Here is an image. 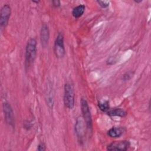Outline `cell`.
<instances>
[{
    "label": "cell",
    "instance_id": "11",
    "mask_svg": "<svg viewBox=\"0 0 151 151\" xmlns=\"http://www.w3.org/2000/svg\"><path fill=\"white\" fill-rule=\"evenodd\" d=\"M107 113L109 116L111 117L117 116L120 117H124L127 115V112L121 108H113L111 109H109L107 111Z\"/></svg>",
    "mask_w": 151,
    "mask_h": 151
},
{
    "label": "cell",
    "instance_id": "19",
    "mask_svg": "<svg viewBox=\"0 0 151 151\" xmlns=\"http://www.w3.org/2000/svg\"><path fill=\"white\" fill-rule=\"evenodd\" d=\"M142 1H143L142 0H140V1H136V0H134V2H136V3H137V4L140 3V2H142Z\"/></svg>",
    "mask_w": 151,
    "mask_h": 151
},
{
    "label": "cell",
    "instance_id": "8",
    "mask_svg": "<svg viewBox=\"0 0 151 151\" xmlns=\"http://www.w3.org/2000/svg\"><path fill=\"white\" fill-rule=\"evenodd\" d=\"M130 146V143L129 140H119V141H113L110 144L107 146V150H121L126 151L127 150Z\"/></svg>",
    "mask_w": 151,
    "mask_h": 151
},
{
    "label": "cell",
    "instance_id": "12",
    "mask_svg": "<svg viewBox=\"0 0 151 151\" xmlns=\"http://www.w3.org/2000/svg\"><path fill=\"white\" fill-rule=\"evenodd\" d=\"M86 9V6L83 4L78 5L74 7L72 11V15L75 18H80L84 14Z\"/></svg>",
    "mask_w": 151,
    "mask_h": 151
},
{
    "label": "cell",
    "instance_id": "10",
    "mask_svg": "<svg viewBox=\"0 0 151 151\" xmlns=\"http://www.w3.org/2000/svg\"><path fill=\"white\" fill-rule=\"evenodd\" d=\"M126 131L124 127H113L107 132V135L112 138L119 137Z\"/></svg>",
    "mask_w": 151,
    "mask_h": 151
},
{
    "label": "cell",
    "instance_id": "17",
    "mask_svg": "<svg viewBox=\"0 0 151 151\" xmlns=\"http://www.w3.org/2000/svg\"><path fill=\"white\" fill-rule=\"evenodd\" d=\"M37 150L38 151H44L46 150V147L44 143H40L38 146H37Z\"/></svg>",
    "mask_w": 151,
    "mask_h": 151
},
{
    "label": "cell",
    "instance_id": "3",
    "mask_svg": "<svg viewBox=\"0 0 151 151\" xmlns=\"http://www.w3.org/2000/svg\"><path fill=\"white\" fill-rule=\"evenodd\" d=\"M80 103H81V110L83 114V117L84 118V120L86 122L87 129L90 133H91L92 129H93L92 118H91V114L88 102L86 100V99L81 98Z\"/></svg>",
    "mask_w": 151,
    "mask_h": 151
},
{
    "label": "cell",
    "instance_id": "18",
    "mask_svg": "<svg viewBox=\"0 0 151 151\" xmlns=\"http://www.w3.org/2000/svg\"><path fill=\"white\" fill-rule=\"evenodd\" d=\"M52 6L55 8H58V7L60 6V5H61V2L58 0L52 1Z\"/></svg>",
    "mask_w": 151,
    "mask_h": 151
},
{
    "label": "cell",
    "instance_id": "5",
    "mask_svg": "<svg viewBox=\"0 0 151 151\" xmlns=\"http://www.w3.org/2000/svg\"><path fill=\"white\" fill-rule=\"evenodd\" d=\"M87 129V126L85 120L83 116H78L76 121L74 130L80 143H82L83 140L86 135V130Z\"/></svg>",
    "mask_w": 151,
    "mask_h": 151
},
{
    "label": "cell",
    "instance_id": "13",
    "mask_svg": "<svg viewBox=\"0 0 151 151\" xmlns=\"http://www.w3.org/2000/svg\"><path fill=\"white\" fill-rule=\"evenodd\" d=\"M98 107L101 111L103 112H107L110 109L109 102L107 100L99 101L98 103Z\"/></svg>",
    "mask_w": 151,
    "mask_h": 151
},
{
    "label": "cell",
    "instance_id": "16",
    "mask_svg": "<svg viewBox=\"0 0 151 151\" xmlns=\"http://www.w3.org/2000/svg\"><path fill=\"white\" fill-rule=\"evenodd\" d=\"M117 62V60L116 57H110L106 61L107 65H113Z\"/></svg>",
    "mask_w": 151,
    "mask_h": 151
},
{
    "label": "cell",
    "instance_id": "14",
    "mask_svg": "<svg viewBox=\"0 0 151 151\" xmlns=\"http://www.w3.org/2000/svg\"><path fill=\"white\" fill-rule=\"evenodd\" d=\"M96 2L102 8H106L110 5V1H97Z\"/></svg>",
    "mask_w": 151,
    "mask_h": 151
},
{
    "label": "cell",
    "instance_id": "20",
    "mask_svg": "<svg viewBox=\"0 0 151 151\" xmlns=\"http://www.w3.org/2000/svg\"><path fill=\"white\" fill-rule=\"evenodd\" d=\"M32 2H35V3H37V4L39 2V1H32Z\"/></svg>",
    "mask_w": 151,
    "mask_h": 151
},
{
    "label": "cell",
    "instance_id": "2",
    "mask_svg": "<svg viewBox=\"0 0 151 151\" xmlns=\"http://www.w3.org/2000/svg\"><path fill=\"white\" fill-rule=\"evenodd\" d=\"M64 104L65 106L69 109H73L75 104V94L73 85L70 83H66L64 85Z\"/></svg>",
    "mask_w": 151,
    "mask_h": 151
},
{
    "label": "cell",
    "instance_id": "1",
    "mask_svg": "<svg viewBox=\"0 0 151 151\" xmlns=\"http://www.w3.org/2000/svg\"><path fill=\"white\" fill-rule=\"evenodd\" d=\"M37 44L36 40L33 38L29 39L27 41L25 54V64L26 67L30 66L34 62L36 58L37 53Z\"/></svg>",
    "mask_w": 151,
    "mask_h": 151
},
{
    "label": "cell",
    "instance_id": "6",
    "mask_svg": "<svg viewBox=\"0 0 151 151\" xmlns=\"http://www.w3.org/2000/svg\"><path fill=\"white\" fill-rule=\"evenodd\" d=\"M11 14V6L8 4H4L1 8L0 13V26L1 31L5 29L6 27L8 25Z\"/></svg>",
    "mask_w": 151,
    "mask_h": 151
},
{
    "label": "cell",
    "instance_id": "9",
    "mask_svg": "<svg viewBox=\"0 0 151 151\" xmlns=\"http://www.w3.org/2000/svg\"><path fill=\"white\" fill-rule=\"evenodd\" d=\"M50 39V30L48 26L44 24L42 25L40 29V41L43 48L48 46Z\"/></svg>",
    "mask_w": 151,
    "mask_h": 151
},
{
    "label": "cell",
    "instance_id": "4",
    "mask_svg": "<svg viewBox=\"0 0 151 151\" xmlns=\"http://www.w3.org/2000/svg\"><path fill=\"white\" fill-rule=\"evenodd\" d=\"M54 51L56 57L58 58H61L64 57L65 54L64 35L62 32H59L56 37L54 45Z\"/></svg>",
    "mask_w": 151,
    "mask_h": 151
},
{
    "label": "cell",
    "instance_id": "7",
    "mask_svg": "<svg viewBox=\"0 0 151 151\" xmlns=\"http://www.w3.org/2000/svg\"><path fill=\"white\" fill-rule=\"evenodd\" d=\"M3 111L6 123L11 127L15 126V118L14 111L11 104L8 102L3 103Z\"/></svg>",
    "mask_w": 151,
    "mask_h": 151
},
{
    "label": "cell",
    "instance_id": "15",
    "mask_svg": "<svg viewBox=\"0 0 151 151\" xmlns=\"http://www.w3.org/2000/svg\"><path fill=\"white\" fill-rule=\"evenodd\" d=\"M133 74H134V73L131 71H127L123 76V81H128V80H129L133 77Z\"/></svg>",
    "mask_w": 151,
    "mask_h": 151
}]
</instances>
